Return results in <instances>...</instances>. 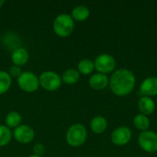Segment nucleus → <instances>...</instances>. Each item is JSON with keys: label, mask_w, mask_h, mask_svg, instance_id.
<instances>
[{"label": "nucleus", "mask_w": 157, "mask_h": 157, "mask_svg": "<svg viewBox=\"0 0 157 157\" xmlns=\"http://www.w3.org/2000/svg\"><path fill=\"white\" fill-rule=\"evenodd\" d=\"M18 87L26 93H34L40 88L39 76L31 71H23L17 78Z\"/></svg>", "instance_id": "5"}, {"label": "nucleus", "mask_w": 157, "mask_h": 157, "mask_svg": "<svg viewBox=\"0 0 157 157\" xmlns=\"http://www.w3.org/2000/svg\"><path fill=\"white\" fill-rule=\"evenodd\" d=\"M44 153H45V146H44L43 144L37 143V144H34V146H33V155L43 156Z\"/></svg>", "instance_id": "22"}, {"label": "nucleus", "mask_w": 157, "mask_h": 157, "mask_svg": "<svg viewBox=\"0 0 157 157\" xmlns=\"http://www.w3.org/2000/svg\"><path fill=\"white\" fill-rule=\"evenodd\" d=\"M4 4H5V1L4 0H0V8L4 6Z\"/></svg>", "instance_id": "24"}, {"label": "nucleus", "mask_w": 157, "mask_h": 157, "mask_svg": "<svg viewBox=\"0 0 157 157\" xmlns=\"http://www.w3.org/2000/svg\"><path fill=\"white\" fill-rule=\"evenodd\" d=\"M22 124V116L19 112L12 110L9 111L6 117H5V125L11 129H16L17 127H18L19 125Z\"/></svg>", "instance_id": "15"}, {"label": "nucleus", "mask_w": 157, "mask_h": 157, "mask_svg": "<svg viewBox=\"0 0 157 157\" xmlns=\"http://www.w3.org/2000/svg\"><path fill=\"white\" fill-rule=\"evenodd\" d=\"M138 107L143 115H151L155 109V104L152 98L142 97L139 100Z\"/></svg>", "instance_id": "14"}, {"label": "nucleus", "mask_w": 157, "mask_h": 157, "mask_svg": "<svg viewBox=\"0 0 157 157\" xmlns=\"http://www.w3.org/2000/svg\"><path fill=\"white\" fill-rule=\"evenodd\" d=\"M62 81L63 84L66 85H75L76 84L79 79H80V74L77 71V69H74V68H69L67 70H65L62 75H61Z\"/></svg>", "instance_id": "17"}, {"label": "nucleus", "mask_w": 157, "mask_h": 157, "mask_svg": "<svg viewBox=\"0 0 157 157\" xmlns=\"http://www.w3.org/2000/svg\"><path fill=\"white\" fill-rule=\"evenodd\" d=\"M95 69L99 73V74H109L113 72V70L116 67V61L113 56L108 53H102L98 55L95 62Z\"/></svg>", "instance_id": "7"}, {"label": "nucleus", "mask_w": 157, "mask_h": 157, "mask_svg": "<svg viewBox=\"0 0 157 157\" xmlns=\"http://www.w3.org/2000/svg\"><path fill=\"white\" fill-rule=\"evenodd\" d=\"M13 139L12 131L7 128L5 124H0V147L6 146Z\"/></svg>", "instance_id": "20"}, {"label": "nucleus", "mask_w": 157, "mask_h": 157, "mask_svg": "<svg viewBox=\"0 0 157 157\" xmlns=\"http://www.w3.org/2000/svg\"><path fill=\"white\" fill-rule=\"evenodd\" d=\"M53 32L60 38L69 37L75 29V20L70 14L61 13L55 17L52 22Z\"/></svg>", "instance_id": "2"}, {"label": "nucleus", "mask_w": 157, "mask_h": 157, "mask_svg": "<svg viewBox=\"0 0 157 157\" xmlns=\"http://www.w3.org/2000/svg\"><path fill=\"white\" fill-rule=\"evenodd\" d=\"M111 91L119 97L129 95L135 86L134 74L128 69H120L114 72L109 80Z\"/></svg>", "instance_id": "1"}, {"label": "nucleus", "mask_w": 157, "mask_h": 157, "mask_svg": "<svg viewBox=\"0 0 157 157\" xmlns=\"http://www.w3.org/2000/svg\"><path fill=\"white\" fill-rule=\"evenodd\" d=\"M13 133V139L22 144H28L33 142L35 139V131L33 130L32 127L27 124H21L14 131L12 132Z\"/></svg>", "instance_id": "6"}, {"label": "nucleus", "mask_w": 157, "mask_h": 157, "mask_svg": "<svg viewBox=\"0 0 157 157\" xmlns=\"http://www.w3.org/2000/svg\"><path fill=\"white\" fill-rule=\"evenodd\" d=\"M11 61L13 65L17 66H23L25 65L29 60V53L28 50L24 47H18L12 51L11 52Z\"/></svg>", "instance_id": "10"}, {"label": "nucleus", "mask_w": 157, "mask_h": 157, "mask_svg": "<svg viewBox=\"0 0 157 157\" xmlns=\"http://www.w3.org/2000/svg\"><path fill=\"white\" fill-rule=\"evenodd\" d=\"M156 29H157V25H156Z\"/></svg>", "instance_id": "26"}, {"label": "nucleus", "mask_w": 157, "mask_h": 157, "mask_svg": "<svg viewBox=\"0 0 157 157\" xmlns=\"http://www.w3.org/2000/svg\"><path fill=\"white\" fill-rule=\"evenodd\" d=\"M89 86L94 90H103L107 87V86L109 83V80L107 76V75L103 74H94L89 78Z\"/></svg>", "instance_id": "12"}, {"label": "nucleus", "mask_w": 157, "mask_h": 157, "mask_svg": "<svg viewBox=\"0 0 157 157\" xmlns=\"http://www.w3.org/2000/svg\"><path fill=\"white\" fill-rule=\"evenodd\" d=\"M132 139V131L126 126H121L114 130L111 134V141L114 144L122 146L127 144Z\"/></svg>", "instance_id": "9"}, {"label": "nucleus", "mask_w": 157, "mask_h": 157, "mask_svg": "<svg viewBox=\"0 0 157 157\" xmlns=\"http://www.w3.org/2000/svg\"><path fill=\"white\" fill-rule=\"evenodd\" d=\"M87 138L86 128L81 123H75L71 125L65 134V140L68 145L71 147H80L82 146Z\"/></svg>", "instance_id": "3"}, {"label": "nucleus", "mask_w": 157, "mask_h": 157, "mask_svg": "<svg viewBox=\"0 0 157 157\" xmlns=\"http://www.w3.org/2000/svg\"><path fill=\"white\" fill-rule=\"evenodd\" d=\"M22 69L21 67L19 66H17V65H12L10 68H9V71H8V74L10 75V76L12 78H17L21 74H22Z\"/></svg>", "instance_id": "23"}, {"label": "nucleus", "mask_w": 157, "mask_h": 157, "mask_svg": "<svg viewBox=\"0 0 157 157\" xmlns=\"http://www.w3.org/2000/svg\"><path fill=\"white\" fill-rule=\"evenodd\" d=\"M12 86V77L7 71L0 70V96L6 94Z\"/></svg>", "instance_id": "18"}, {"label": "nucleus", "mask_w": 157, "mask_h": 157, "mask_svg": "<svg viewBox=\"0 0 157 157\" xmlns=\"http://www.w3.org/2000/svg\"><path fill=\"white\" fill-rule=\"evenodd\" d=\"M139 145L143 150L148 153L157 152V133L151 131L141 132L138 138Z\"/></svg>", "instance_id": "8"}, {"label": "nucleus", "mask_w": 157, "mask_h": 157, "mask_svg": "<svg viewBox=\"0 0 157 157\" xmlns=\"http://www.w3.org/2000/svg\"><path fill=\"white\" fill-rule=\"evenodd\" d=\"M108 126L107 120L103 116H96L92 119L90 122V129L91 131L96 134H101L103 133Z\"/></svg>", "instance_id": "16"}, {"label": "nucleus", "mask_w": 157, "mask_h": 157, "mask_svg": "<svg viewBox=\"0 0 157 157\" xmlns=\"http://www.w3.org/2000/svg\"><path fill=\"white\" fill-rule=\"evenodd\" d=\"M40 86L48 92L57 91L63 85L61 75L54 71H44L39 76Z\"/></svg>", "instance_id": "4"}, {"label": "nucleus", "mask_w": 157, "mask_h": 157, "mask_svg": "<svg viewBox=\"0 0 157 157\" xmlns=\"http://www.w3.org/2000/svg\"><path fill=\"white\" fill-rule=\"evenodd\" d=\"M70 15H71V17H73V19L75 21L82 22V21L86 20L89 17L90 10L86 6L79 5V6H75L73 8Z\"/></svg>", "instance_id": "13"}, {"label": "nucleus", "mask_w": 157, "mask_h": 157, "mask_svg": "<svg viewBox=\"0 0 157 157\" xmlns=\"http://www.w3.org/2000/svg\"><path fill=\"white\" fill-rule=\"evenodd\" d=\"M140 92L144 97L157 96V77H148L144 80L140 86Z\"/></svg>", "instance_id": "11"}, {"label": "nucleus", "mask_w": 157, "mask_h": 157, "mask_svg": "<svg viewBox=\"0 0 157 157\" xmlns=\"http://www.w3.org/2000/svg\"><path fill=\"white\" fill-rule=\"evenodd\" d=\"M28 157H43V156H40V155H30Z\"/></svg>", "instance_id": "25"}, {"label": "nucleus", "mask_w": 157, "mask_h": 157, "mask_svg": "<svg viewBox=\"0 0 157 157\" xmlns=\"http://www.w3.org/2000/svg\"><path fill=\"white\" fill-rule=\"evenodd\" d=\"M133 124H134L135 128L144 132V131H147V129L149 128L150 121L147 118V116L143 115V114H138L133 119Z\"/></svg>", "instance_id": "21"}, {"label": "nucleus", "mask_w": 157, "mask_h": 157, "mask_svg": "<svg viewBox=\"0 0 157 157\" xmlns=\"http://www.w3.org/2000/svg\"><path fill=\"white\" fill-rule=\"evenodd\" d=\"M95 69L94 62L89 59H82L77 64V71L80 75H90Z\"/></svg>", "instance_id": "19"}]
</instances>
